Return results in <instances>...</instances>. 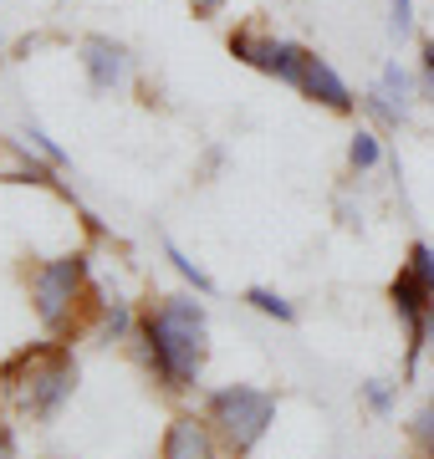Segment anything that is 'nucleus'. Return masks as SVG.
Listing matches in <instances>:
<instances>
[{"label":"nucleus","mask_w":434,"mask_h":459,"mask_svg":"<svg viewBox=\"0 0 434 459\" xmlns=\"http://www.w3.org/2000/svg\"><path fill=\"white\" fill-rule=\"evenodd\" d=\"M138 342H143V362L164 388H195L210 352V316L195 296H164L159 307L138 316Z\"/></svg>","instance_id":"f257e3e1"},{"label":"nucleus","mask_w":434,"mask_h":459,"mask_svg":"<svg viewBox=\"0 0 434 459\" xmlns=\"http://www.w3.org/2000/svg\"><path fill=\"white\" fill-rule=\"evenodd\" d=\"M0 383L26 419H56L62 403L72 398L77 388V362L62 342H41V347H26L16 358L0 368Z\"/></svg>","instance_id":"f03ea898"},{"label":"nucleus","mask_w":434,"mask_h":459,"mask_svg":"<svg viewBox=\"0 0 434 459\" xmlns=\"http://www.w3.org/2000/svg\"><path fill=\"white\" fill-rule=\"evenodd\" d=\"M204 419H210L215 439L230 455H251L256 444L266 439V429L276 424V398L266 388H251V383H230V388H215L210 394Z\"/></svg>","instance_id":"7ed1b4c3"},{"label":"nucleus","mask_w":434,"mask_h":459,"mask_svg":"<svg viewBox=\"0 0 434 459\" xmlns=\"http://www.w3.org/2000/svg\"><path fill=\"white\" fill-rule=\"evenodd\" d=\"M87 296V255L72 250V255H56V261H41L31 271V307L41 316L47 332H67L77 322V307Z\"/></svg>","instance_id":"20e7f679"},{"label":"nucleus","mask_w":434,"mask_h":459,"mask_svg":"<svg viewBox=\"0 0 434 459\" xmlns=\"http://www.w3.org/2000/svg\"><path fill=\"white\" fill-rule=\"evenodd\" d=\"M388 301H394V312L409 327V362H404V373L414 377L419 352H424V322L434 312V246H424V240L409 246V261H404V271L388 286Z\"/></svg>","instance_id":"39448f33"},{"label":"nucleus","mask_w":434,"mask_h":459,"mask_svg":"<svg viewBox=\"0 0 434 459\" xmlns=\"http://www.w3.org/2000/svg\"><path fill=\"white\" fill-rule=\"evenodd\" d=\"M230 56L256 66V72H266V77H276V82H286V87H301V72H307V47L276 41V36H261V31H235Z\"/></svg>","instance_id":"423d86ee"},{"label":"nucleus","mask_w":434,"mask_h":459,"mask_svg":"<svg viewBox=\"0 0 434 459\" xmlns=\"http://www.w3.org/2000/svg\"><path fill=\"white\" fill-rule=\"evenodd\" d=\"M363 108L378 117V123H404L409 108H414V77H409L399 62H388L384 72H378V87L363 98Z\"/></svg>","instance_id":"0eeeda50"},{"label":"nucleus","mask_w":434,"mask_h":459,"mask_svg":"<svg viewBox=\"0 0 434 459\" xmlns=\"http://www.w3.org/2000/svg\"><path fill=\"white\" fill-rule=\"evenodd\" d=\"M164 459H220V439H215V429H210V419L179 413L164 429Z\"/></svg>","instance_id":"6e6552de"},{"label":"nucleus","mask_w":434,"mask_h":459,"mask_svg":"<svg viewBox=\"0 0 434 459\" xmlns=\"http://www.w3.org/2000/svg\"><path fill=\"white\" fill-rule=\"evenodd\" d=\"M82 66H87V82L98 92H113V87L128 82V51L108 41V36H87L82 41Z\"/></svg>","instance_id":"1a4fd4ad"},{"label":"nucleus","mask_w":434,"mask_h":459,"mask_svg":"<svg viewBox=\"0 0 434 459\" xmlns=\"http://www.w3.org/2000/svg\"><path fill=\"white\" fill-rule=\"evenodd\" d=\"M297 92H307L312 102L333 108V113H352V92H348V82H343L333 66L322 62L317 51H307V72H301V87H297Z\"/></svg>","instance_id":"9d476101"},{"label":"nucleus","mask_w":434,"mask_h":459,"mask_svg":"<svg viewBox=\"0 0 434 459\" xmlns=\"http://www.w3.org/2000/svg\"><path fill=\"white\" fill-rule=\"evenodd\" d=\"M0 179L5 184H56V164L51 159H36L31 143L0 138Z\"/></svg>","instance_id":"9b49d317"},{"label":"nucleus","mask_w":434,"mask_h":459,"mask_svg":"<svg viewBox=\"0 0 434 459\" xmlns=\"http://www.w3.org/2000/svg\"><path fill=\"white\" fill-rule=\"evenodd\" d=\"M246 301H251L261 316H276V322H297V307H291L286 296H276L271 286H251V291H246Z\"/></svg>","instance_id":"f8f14e48"},{"label":"nucleus","mask_w":434,"mask_h":459,"mask_svg":"<svg viewBox=\"0 0 434 459\" xmlns=\"http://www.w3.org/2000/svg\"><path fill=\"white\" fill-rule=\"evenodd\" d=\"M378 159H384L378 133H373V128H358V133H352V143H348V164H352V169H373Z\"/></svg>","instance_id":"ddd939ff"},{"label":"nucleus","mask_w":434,"mask_h":459,"mask_svg":"<svg viewBox=\"0 0 434 459\" xmlns=\"http://www.w3.org/2000/svg\"><path fill=\"white\" fill-rule=\"evenodd\" d=\"M98 322H102V332L108 337H128V332H138V322H134V312H128V301H102V312H98Z\"/></svg>","instance_id":"4468645a"},{"label":"nucleus","mask_w":434,"mask_h":459,"mask_svg":"<svg viewBox=\"0 0 434 459\" xmlns=\"http://www.w3.org/2000/svg\"><path fill=\"white\" fill-rule=\"evenodd\" d=\"M409 434H414L419 455H424V459H434V403H424V409L414 413V424H409Z\"/></svg>","instance_id":"2eb2a0df"},{"label":"nucleus","mask_w":434,"mask_h":459,"mask_svg":"<svg viewBox=\"0 0 434 459\" xmlns=\"http://www.w3.org/2000/svg\"><path fill=\"white\" fill-rule=\"evenodd\" d=\"M164 255H169V261H174V271H179L184 281H195L200 291H215V281L204 276V271H200V265H195V261H189V255H184L179 246H164Z\"/></svg>","instance_id":"dca6fc26"},{"label":"nucleus","mask_w":434,"mask_h":459,"mask_svg":"<svg viewBox=\"0 0 434 459\" xmlns=\"http://www.w3.org/2000/svg\"><path fill=\"white\" fill-rule=\"evenodd\" d=\"M363 403L373 413H388L394 409V383H363Z\"/></svg>","instance_id":"f3484780"},{"label":"nucleus","mask_w":434,"mask_h":459,"mask_svg":"<svg viewBox=\"0 0 434 459\" xmlns=\"http://www.w3.org/2000/svg\"><path fill=\"white\" fill-rule=\"evenodd\" d=\"M31 148H36V153H41V159H51V164H56V169L67 164V153H62V148H56V143H51V138H47V133H41V128H31Z\"/></svg>","instance_id":"a211bd4d"},{"label":"nucleus","mask_w":434,"mask_h":459,"mask_svg":"<svg viewBox=\"0 0 434 459\" xmlns=\"http://www.w3.org/2000/svg\"><path fill=\"white\" fill-rule=\"evenodd\" d=\"M419 87H424V98H434V41H424V77H419Z\"/></svg>","instance_id":"6ab92c4d"},{"label":"nucleus","mask_w":434,"mask_h":459,"mask_svg":"<svg viewBox=\"0 0 434 459\" xmlns=\"http://www.w3.org/2000/svg\"><path fill=\"white\" fill-rule=\"evenodd\" d=\"M189 5H195V16H200V21H210V16L225 11V0H189Z\"/></svg>","instance_id":"aec40b11"},{"label":"nucleus","mask_w":434,"mask_h":459,"mask_svg":"<svg viewBox=\"0 0 434 459\" xmlns=\"http://www.w3.org/2000/svg\"><path fill=\"white\" fill-rule=\"evenodd\" d=\"M0 459H16V444H11V429L0 424Z\"/></svg>","instance_id":"412c9836"},{"label":"nucleus","mask_w":434,"mask_h":459,"mask_svg":"<svg viewBox=\"0 0 434 459\" xmlns=\"http://www.w3.org/2000/svg\"><path fill=\"white\" fill-rule=\"evenodd\" d=\"M424 347L434 352V312H430V322H424Z\"/></svg>","instance_id":"4be33fe9"}]
</instances>
